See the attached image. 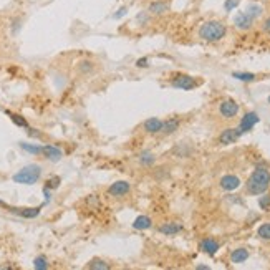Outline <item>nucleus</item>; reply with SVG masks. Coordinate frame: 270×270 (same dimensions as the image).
Masks as SVG:
<instances>
[{"mask_svg": "<svg viewBox=\"0 0 270 270\" xmlns=\"http://www.w3.org/2000/svg\"><path fill=\"white\" fill-rule=\"evenodd\" d=\"M270 187V169L267 166H257L245 182V192L249 196L265 194Z\"/></svg>", "mask_w": 270, "mask_h": 270, "instance_id": "obj_1", "label": "nucleus"}, {"mask_svg": "<svg viewBox=\"0 0 270 270\" xmlns=\"http://www.w3.org/2000/svg\"><path fill=\"white\" fill-rule=\"evenodd\" d=\"M226 35H227V25L224 22H220V20H207L198 30V36L207 43L220 42L222 38H226Z\"/></svg>", "mask_w": 270, "mask_h": 270, "instance_id": "obj_2", "label": "nucleus"}, {"mask_svg": "<svg viewBox=\"0 0 270 270\" xmlns=\"http://www.w3.org/2000/svg\"><path fill=\"white\" fill-rule=\"evenodd\" d=\"M40 178H42V166H38V164H28L25 167H22L17 174H14L15 182L27 184V186L35 184Z\"/></svg>", "mask_w": 270, "mask_h": 270, "instance_id": "obj_3", "label": "nucleus"}, {"mask_svg": "<svg viewBox=\"0 0 270 270\" xmlns=\"http://www.w3.org/2000/svg\"><path fill=\"white\" fill-rule=\"evenodd\" d=\"M171 85H173L174 88H179V90H194L198 88L200 85V81H198L194 78V76L191 75H186V73H176L173 75V78H171Z\"/></svg>", "mask_w": 270, "mask_h": 270, "instance_id": "obj_4", "label": "nucleus"}, {"mask_svg": "<svg viewBox=\"0 0 270 270\" xmlns=\"http://www.w3.org/2000/svg\"><path fill=\"white\" fill-rule=\"evenodd\" d=\"M169 9H171V0H151L148 3L146 12H148L151 17H161V15H166Z\"/></svg>", "mask_w": 270, "mask_h": 270, "instance_id": "obj_5", "label": "nucleus"}, {"mask_svg": "<svg viewBox=\"0 0 270 270\" xmlns=\"http://www.w3.org/2000/svg\"><path fill=\"white\" fill-rule=\"evenodd\" d=\"M219 113H220V116L226 118V120H232V118H235L237 114H239V105H237V101L227 98V100H224L222 103L219 105Z\"/></svg>", "mask_w": 270, "mask_h": 270, "instance_id": "obj_6", "label": "nucleus"}, {"mask_svg": "<svg viewBox=\"0 0 270 270\" xmlns=\"http://www.w3.org/2000/svg\"><path fill=\"white\" fill-rule=\"evenodd\" d=\"M253 22H255V18H253L252 15H249L247 12H239V14L234 17V27L240 32L251 30Z\"/></svg>", "mask_w": 270, "mask_h": 270, "instance_id": "obj_7", "label": "nucleus"}, {"mask_svg": "<svg viewBox=\"0 0 270 270\" xmlns=\"http://www.w3.org/2000/svg\"><path fill=\"white\" fill-rule=\"evenodd\" d=\"M240 136H242V133H240L239 128H227L219 134V144L222 146L234 144Z\"/></svg>", "mask_w": 270, "mask_h": 270, "instance_id": "obj_8", "label": "nucleus"}, {"mask_svg": "<svg viewBox=\"0 0 270 270\" xmlns=\"http://www.w3.org/2000/svg\"><path fill=\"white\" fill-rule=\"evenodd\" d=\"M131 192V184L128 181H116L108 187V194L113 198H123Z\"/></svg>", "mask_w": 270, "mask_h": 270, "instance_id": "obj_9", "label": "nucleus"}, {"mask_svg": "<svg viewBox=\"0 0 270 270\" xmlns=\"http://www.w3.org/2000/svg\"><path fill=\"white\" fill-rule=\"evenodd\" d=\"M219 249H220V244L214 237H206V239H202L199 242V251L207 253V255H216Z\"/></svg>", "mask_w": 270, "mask_h": 270, "instance_id": "obj_10", "label": "nucleus"}, {"mask_svg": "<svg viewBox=\"0 0 270 270\" xmlns=\"http://www.w3.org/2000/svg\"><path fill=\"white\" fill-rule=\"evenodd\" d=\"M259 123V114H257L255 111H249L244 114V118L240 120L239 123V129L240 133H247V131H252L253 126Z\"/></svg>", "mask_w": 270, "mask_h": 270, "instance_id": "obj_11", "label": "nucleus"}, {"mask_svg": "<svg viewBox=\"0 0 270 270\" xmlns=\"http://www.w3.org/2000/svg\"><path fill=\"white\" fill-rule=\"evenodd\" d=\"M182 229H184L182 222H179V220H169V222H164L159 226V232L162 235H178Z\"/></svg>", "mask_w": 270, "mask_h": 270, "instance_id": "obj_12", "label": "nucleus"}, {"mask_svg": "<svg viewBox=\"0 0 270 270\" xmlns=\"http://www.w3.org/2000/svg\"><path fill=\"white\" fill-rule=\"evenodd\" d=\"M162 123L164 120H159V118H148L143 123V131L146 134H159L162 129Z\"/></svg>", "mask_w": 270, "mask_h": 270, "instance_id": "obj_13", "label": "nucleus"}, {"mask_svg": "<svg viewBox=\"0 0 270 270\" xmlns=\"http://www.w3.org/2000/svg\"><path fill=\"white\" fill-rule=\"evenodd\" d=\"M179 126H181V120L179 118H167L162 123V129L159 134H162V136H171V134H174L176 131L179 129Z\"/></svg>", "mask_w": 270, "mask_h": 270, "instance_id": "obj_14", "label": "nucleus"}, {"mask_svg": "<svg viewBox=\"0 0 270 270\" xmlns=\"http://www.w3.org/2000/svg\"><path fill=\"white\" fill-rule=\"evenodd\" d=\"M219 184H220V187H222L224 191L231 192V191H235L237 187L240 186V179L234 174H226L224 178H220Z\"/></svg>", "mask_w": 270, "mask_h": 270, "instance_id": "obj_15", "label": "nucleus"}, {"mask_svg": "<svg viewBox=\"0 0 270 270\" xmlns=\"http://www.w3.org/2000/svg\"><path fill=\"white\" fill-rule=\"evenodd\" d=\"M42 154L47 159H50V161H60L61 158H63V151L58 149L56 146H52V144H47L43 146V151Z\"/></svg>", "mask_w": 270, "mask_h": 270, "instance_id": "obj_16", "label": "nucleus"}, {"mask_svg": "<svg viewBox=\"0 0 270 270\" xmlns=\"http://www.w3.org/2000/svg\"><path fill=\"white\" fill-rule=\"evenodd\" d=\"M251 257V253H249L247 249L240 247V249H235V251H232L231 253V262L232 264H244L245 260Z\"/></svg>", "mask_w": 270, "mask_h": 270, "instance_id": "obj_17", "label": "nucleus"}, {"mask_svg": "<svg viewBox=\"0 0 270 270\" xmlns=\"http://www.w3.org/2000/svg\"><path fill=\"white\" fill-rule=\"evenodd\" d=\"M133 227L136 231H148V229L153 227V220H151L148 216H140V217L134 219Z\"/></svg>", "mask_w": 270, "mask_h": 270, "instance_id": "obj_18", "label": "nucleus"}, {"mask_svg": "<svg viewBox=\"0 0 270 270\" xmlns=\"http://www.w3.org/2000/svg\"><path fill=\"white\" fill-rule=\"evenodd\" d=\"M40 209H42V206L40 207H23V209H14V212H17L22 217H27V219H32V217H36V216L40 214Z\"/></svg>", "mask_w": 270, "mask_h": 270, "instance_id": "obj_19", "label": "nucleus"}, {"mask_svg": "<svg viewBox=\"0 0 270 270\" xmlns=\"http://www.w3.org/2000/svg\"><path fill=\"white\" fill-rule=\"evenodd\" d=\"M109 267H111V265L103 259H91L87 264V269L90 270H108Z\"/></svg>", "mask_w": 270, "mask_h": 270, "instance_id": "obj_20", "label": "nucleus"}, {"mask_svg": "<svg viewBox=\"0 0 270 270\" xmlns=\"http://www.w3.org/2000/svg\"><path fill=\"white\" fill-rule=\"evenodd\" d=\"M138 158H140V162L143 166H151V164H154V161H156V156H154V153H151V151H143Z\"/></svg>", "mask_w": 270, "mask_h": 270, "instance_id": "obj_21", "label": "nucleus"}, {"mask_svg": "<svg viewBox=\"0 0 270 270\" xmlns=\"http://www.w3.org/2000/svg\"><path fill=\"white\" fill-rule=\"evenodd\" d=\"M78 70H80V73H83V75H88V73H91L93 70H95V63L90 60H81L78 63Z\"/></svg>", "mask_w": 270, "mask_h": 270, "instance_id": "obj_22", "label": "nucleus"}, {"mask_svg": "<svg viewBox=\"0 0 270 270\" xmlns=\"http://www.w3.org/2000/svg\"><path fill=\"white\" fill-rule=\"evenodd\" d=\"M257 235L262 240H270V222H265L257 229Z\"/></svg>", "mask_w": 270, "mask_h": 270, "instance_id": "obj_23", "label": "nucleus"}, {"mask_svg": "<svg viewBox=\"0 0 270 270\" xmlns=\"http://www.w3.org/2000/svg\"><path fill=\"white\" fill-rule=\"evenodd\" d=\"M20 148H22L23 151H27V153H30V154H35V156L42 154V151H43V148H40V146H36V144H27V143H22V144H20Z\"/></svg>", "mask_w": 270, "mask_h": 270, "instance_id": "obj_24", "label": "nucleus"}, {"mask_svg": "<svg viewBox=\"0 0 270 270\" xmlns=\"http://www.w3.org/2000/svg\"><path fill=\"white\" fill-rule=\"evenodd\" d=\"M34 267H35L36 270H47V269H48V260H47V257H43V255L36 257V259L34 260Z\"/></svg>", "mask_w": 270, "mask_h": 270, "instance_id": "obj_25", "label": "nucleus"}, {"mask_svg": "<svg viewBox=\"0 0 270 270\" xmlns=\"http://www.w3.org/2000/svg\"><path fill=\"white\" fill-rule=\"evenodd\" d=\"M249 15H252L253 18H257L259 15H262V12H264V9H262L260 5H249V9L245 10Z\"/></svg>", "mask_w": 270, "mask_h": 270, "instance_id": "obj_26", "label": "nucleus"}, {"mask_svg": "<svg viewBox=\"0 0 270 270\" xmlns=\"http://www.w3.org/2000/svg\"><path fill=\"white\" fill-rule=\"evenodd\" d=\"M234 78L240 81H252L255 80V75L253 73H234Z\"/></svg>", "mask_w": 270, "mask_h": 270, "instance_id": "obj_27", "label": "nucleus"}, {"mask_svg": "<svg viewBox=\"0 0 270 270\" xmlns=\"http://www.w3.org/2000/svg\"><path fill=\"white\" fill-rule=\"evenodd\" d=\"M259 206H260V209H267V207L270 206V196H262L260 200H259Z\"/></svg>", "mask_w": 270, "mask_h": 270, "instance_id": "obj_28", "label": "nucleus"}, {"mask_svg": "<svg viewBox=\"0 0 270 270\" xmlns=\"http://www.w3.org/2000/svg\"><path fill=\"white\" fill-rule=\"evenodd\" d=\"M240 0H227L226 3H224V7H226V10H234L237 5H239Z\"/></svg>", "mask_w": 270, "mask_h": 270, "instance_id": "obj_29", "label": "nucleus"}, {"mask_svg": "<svg viewBox=\"0 0 270 270\" xmlns=\"http://www.w3.org/2000/svg\"><path fill=\"white\" fill-rule=\"evenodd\" d=\"M262 32H264V34H267V35H270V15L264 20V22H262Z\"/></svg>", "mask_w": 270, "mask_h": 270, "instance_id": "obj_30", "label": "nucleus"}, {"mask_svg": "<svg viewBox=\"0 0 270 270\" xmlns=\"http://www.w3.org/2000/svg\"><path fill=\"white\" fill-rule=\"evenodd\" d=\"M58 184H60V179L53 178L50 181H47V189H55V187H58Z\"/></svg>", "mask_w": 270, "mask_h": 270, "instance_id": "obj_31", "label": "nucleus"}, {"mask_svg": "<svg viewBox=\"0 0 270 270\" xmlns=\"http://www.w3.org/2000/svg\"><path fill=\"white\" fill-rule=\"evenodd\" d=\"M10 116H12V120H14L15 123H17V125H20V126H23V128H27V123L22 120V118L20 116H17V114H12V113H9Z\"/></svg>", "mask_w": 270, "mask_h": 270, "instance_id": "obj_32", "label": "nucleus"}, {"mask_svg": "<svg viewBox=\"0 0 270 270\" xmlns=\"http://www.w3.org/2000/svg\"><path fill=\"white\" fill-rule=\"evenodd\" d=\"M146 63H148V60H146V58H143V60H138V67H143V68H146V67H148V65H146Z\"/></svg>", "mask_w": 270, "mask_h": 270, "instance_id": "obj_33", "label": "nucleus"}, {"mask_svg": "<svg viewBox=\"0 0 270 270\" xmlns=\"http://www.w3.org/2000/svg\"><path fill=\"white\" fill-rule=\"evenodd\" d=\"M196 269H198V270H207L209 267H207V265H198V267H196Z\"/></svg>", "mask_w": 270, "mask_h": 270, "instance_id": "obj_34", "label": "nucleus"}]
</instances>
